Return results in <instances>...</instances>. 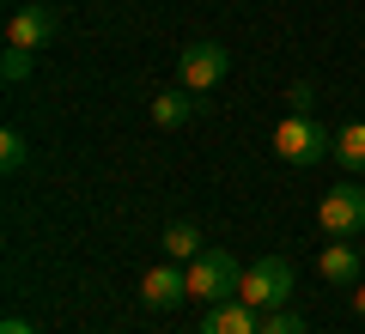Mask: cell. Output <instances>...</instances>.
Returning <instances> with one entry per match:
<instances>
[{
	"instance_id": "cell-1",
	"label": "cell",
	"mask_w": 365,
	"mask_h": 334,
	"mask_svg": "<svg viewBox=\"0 0 365 334\" xmlns=\"http://www.w3.org/2000/svg\"><path fill=\"white\" fill-rule=\"evenodd\" d=\"M244 268H250V261H237L232 249H201V256L182 268V273H189V298H195V304H225V298H237Z\"/></svg>"
},
{
	"instance_id": "cell-2",
	"label": "cell",
	"mask_w": 365,
	"mask_h": 334,
	"mask_svg": "<svg viewBox=\"0 0 365 334\" xmlns=\"http://www.w3.org/2000/svg\"><path fill=\"white\" fill-rule=\"evenodd\" d=\"M274 152H280V165H323V158H335V134L323 128L317 116H280V128H274Z\"/></svg>"
},
{
	"instance_id": "cell-3",
	"label": "cell",
	"mask_w": 365,
	"mask_h": 334,
	"mask_svg": "<svg viewBox=\"0 0 365 334\" xmlns=\"http://www.w3.org/2000/svg\"><path fill=\"white\" fill-rule=\"evenodd\" d=\"M237 298H244L250 310H287V298H292V261L287 256H256L244 268Z\"/></svg>"
},
{
	"instance_id": "cell-4",
	"label": "cell",
	"mask_w": 365,
	"mask_h": 334,
	"mask_svg": "<svg viewBox=\"0 0 365 334\" xmlns=\"http://www.w3.org/2000/svg\"><path fill=\"white\" fill-rule=\"evenodd\" d=\"M225 73H232V49H225V43H213V37L189 43V49L177 55V79H182L189 91H213Z\"/></svg>"
},
{
	"instance_id": "cell-5",
	"label": "cell",
	"mask_w": 365,
	"mask_h": 334,
	"mask_svg": "<svg viewBox=\"0 0 365 334\" xmlns=\"http://www.w3.org/2000/svg\"><path fill=\"white\" fill-rule=\"evenodd\" d=\"M317 219H323L329 237H365V189L359 182H335V189L323 194V207H317Z\"/></svg>"
},
{
	"instance_id": "cell-6",
	"label": "cell",
	"mask_w": 365,
	"mask_h": 334,
	"mask_svg": "<svg viewBox=\"0 0 365 334\" xmlns=\"http://www.w3.org/2000/svg\"><path fill=\"white\" fill-rule=\"evenodd\" d=\"M49 37H55V13L43 6V0H25V6L6 19V49H31L37 55Z\"/></svg>"
},
{
	"instance_id": "cell-7",
	"label": "cell",
	"mask_w": 365,
	"mask_h": 334,
	"mask_svg": "<svg viewBox=\"0 0 365 334\" xmlns=\"http://www.w3.org/2000/svg\"><path fill=\"white\" fill-rule=\"evenodd\" d=\"M140 298H146L153 310L182 304V298H189V273H182L177 261H165V268H146V273H140Z\"/></svg>"
},
{
	"instance_id": "cell-8",
	"label": "cell",
	"mask_w": 365,
	"mask_h": 334,
	"mask_svg": "<svg viewBox=\"0 0 365 334\" xmlns=\"http://www.w3.org/2000/svg\"><path fill=\"white\" fill-rule=\"evenodd\" d=\"M201 334H262V310H250L244 298L207 304V316H201Z\"/></svg>"
},
{
	"instance_id": "cell-9",
	"label": "cell",
	"mask_w": 365,
	"mask_h": 334,
	"mask_svg": "<svg viewBox=\"0 0 365 334\" xmlns=\"http://www.w3.org/2000/svg\"><path fill=\"white\" fill-rule=\"evenodd\" d=\"M317 268H323V280H329V286L353 292V286H359V273H365V261H359V249H353L347 237H335V244L323 249V261H317Z\"/></svg>"
},
{
	"instance_id": "cell-10",
	"label": "cell",
	"mask_w": 365,
	"mask_h": 334,
	"mask_svg": "<svg viewBox=\"0 0 365 334\" xmlns=\"http://www.w3.org/2000/svg\"><path fill=\"white\" fill-rule=\"evenodd\" d=\"M189 85H170V91H153V122L158 128H189L195 122V98H182Z\"/></svg>"
},
{
	"instance_id": "cell-11",
	"label": "cell",
	"mask_w": 365,
	"mask_h": 334,
	"mask_svg": "<svg viewBox=\"0 0 365 334\" xmlns=\"http://www.w3.org/2000/svg\"><path fill=\"white\" fill-rule=\"evenodd\" d=\"M158 244H165V256H170V261H182V268H189V261H195L201 249H207V244H201V231L189 225V219H170Z\"/></svg>"
},
{
	"instance_id": "cell-12",
	"label": "cell",
	"mask_w": 365,
	"mask_h": 334,
	"mask_svg": "<svg viewBox=\"0 0 365 334\" xmlns=\"http://www.w3.org/2000/svg\"><path fill=\"white\" fill-rule=\"evenodd\" d=\"M335 165L341 170H365V122H347L335 134Z\"/></svg>"
},
{
	"instance_id": "cell-13",
	"label": "cell",
	"mask_w": 365,
	"mask_h": 334,
	"mask_svg": "<svg viewBox=\"0 0 365 334\" xmlns=\"http://www.w3.org/2000/svg\"><path fill=\"white\" fill-rule=\"evenodd\" d=\"M25 158H31L25 134H19V128H6V134H0V170H6V177H19V170H25Z\"/></svg>"
},
{
	"instance_id": "cell-14",
	"label": "cell",
	"mask_w": 365,
	"mask_h": 334,
	"mask_svg": "<svg viewBox=\"0 0 365 334\" xmlns=\"http://www.w3.org/2000/svg\"><path fill=\"white\" fill-rule=\"evenodd\" d=\"M262 334H304L299 310H262Z\"/></svg>"
},
{
	"instance_id": "cell-15",
	"label": "cell",
	"mask_w": 365,
	"mask_h": 334,
	"mask_svg": "<svg viewBox=\"0 0 365 334\" xmlns=\"http://www.w3.org/2000/svg\"><path fill=\"white\" fill-rule=\"evenodd\" d=\"M0 73H6V85H19V79H31V49H6V61H0Z\"/></svg>"
},
{
	"instance_id": "cell-16",
	"label": "cell",
	"mask_w": 365,
	"mask_h": 334,
	"mask_svg": "<svg viewBox=\"0 0 365 334\" xmlns=\"http://www.w3.org/2000/svg\"><path fill=\"white\" fill-rule=\"evenodd\" d=\"M311 103H317V91H311V85L299 79V85L287 91V116H311Z\"/></svg>"
},
{
	"instance_id": "cell-17",
	"label": "cell",
	"mask_w": 365,
	"mask_h": 334,
	"mask_svg": "<svg viewBox=\"0 0 365 334\" xmlns=\"http://www.w3.org/2000/svg\"><path fill=\"white\" fill-rule=\"evenodd\" d=\"M0 334H37V328H31L25 316H6V322H0Z\"/></svg>"
},
{
	"instance_id": "cell-18",
	"label": "cell",
	"mask_w": 365,
	"mask_h": 334,
	"mask_svg": "<svg viewBox=\"0 0 365 334\" xmlns=\"http://www.w3.org/2000/svg\"><path fill=\"white\" fill-rule=\"evenodd\" d=\"M353 310H359V316H365V280L353 286Z\"/></svg>"
}]
</instances>
